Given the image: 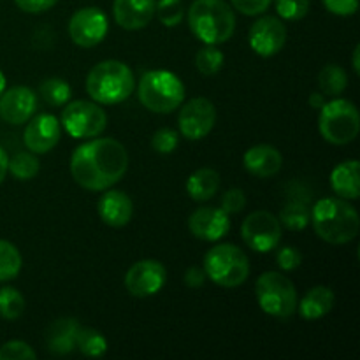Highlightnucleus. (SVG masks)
Masks as SVG:
<instances>
[{
  "label": "nucleus",
  "mask_w": 360,
  "mask_h": 360,
  "mask_svg": "<svg viewBox=\"0 0 360 360\" xmlns=\"http://www.w3.org/2000/svg\"><path fill=\"white\" fill-rule=\"evenodd\" d=\"M129 153L120 141L111 137L91 139L74 150L70 157V174L84 190L102 192L111 188L125 176Z\"/></svg>",
  "instance_id": "nucleus-1"
},
{
  "label": "nucleus",
  "mask_w": 360,
  "mask_h": 360,
  "mask_svg": "<svg viewBox=\"0 0 360 360\" xmlns=\"http://www.w3.org/2000/svg\"><path fill=\"white\" fill-rule=\"evenodd\" d=\"M309 221L316 236L330 245H347L354 241L360 229L357 210L341 197H326L315 202Z\"/></svg>",
  "instance_id": "nucleus-2"
},
{
  "label": "nucleus",
  "mask_w": 360,
  "mask_h": 360,
  "mask_svg": "<svg viewBox=\"0 0 360 360\" xmlns=\"http://www.w3.org/2000/svg\"><path fill=\"white\" fill-rule=\"evenodd\" d=\"M192 34L204 44H224L234 35L236 16L224 0H193L188 9Z\"/></svg>",
  "instance_id": "nucleus-3"
},
{
  "label": "nucleus",
  "mask_w": 360,
  "mask_h": 360,
  "mask_svg": "<svg viewBox=\"0 0 360 360\" xmlns=\"http://www.w3.org/2000/svg\"><path fill=\"white\" fill-rule=\"evenodd\" d=\"M136 79L127 63L105 60L88 72L86 91L97 104H120L134 94Z\"/></svg>",
  "instance_id": "nucleus-4"
},
{
  "label": "nucleus",
  "mask_w": 360,
  "mask_h": 360,
  "mask_svg": "<svg viewBox=\"0 0 360 360\" xmlns=\"http://www.w3.org/2000/svg\"><path fill=\"white\" fill-rule=\"evenodd\" d=\"M137 95L146 109L169 115L185 101V84L171 70H150L139 79Z\"/></svg>",
  "instance_id": "nucleus-5"
},
{
  "label": "nucleus",
  "mask_w": 360,
  "mask_h": 360,
  "mask_svg": "<svg viewBox=\"0 0 360 360\" xmlns=\"http://www.w3.org/2000/svg\"><path fill=\"white\" fill-rule=\"evenodd\" d=\"M204 271L213 283L236 288L250 276V260L239 246L217 245L204 257Z\"/></svg>",
  "instance_id": "nucleus-6"
},
{
  "label": "nucleus",
  "mask_w": 360,
  "mask_h": 360,
  "mask_svg": "<svg viewBox=\"0 0 360 360\" xmlns=\"http://www.w3.org/2000/svg\"><path fill=\"white\" fill-rule=\"evenodd\" d=\"M319 129L323 139L336 146L352 143L359 136L360 115L354 102L334 98L320 108Z\"/></svg>",
  "instance_id": "nucleus-7"
},
{
  "label": "nucleus",
  "mask_w": 360,
  "mask_h": 360,
  "mask_svg": "<svg viewBox=\"0 0 360 360\" xmlns=\"http://www.w3.org/2000/svg\"><path fill=\"white\" fill-rule=\"evenodd\" d=\"M257 301L264 313L276 319H288L297 309V290L290 278L276 271H267L255 283Z\"/></svg>",
  "instance_id": "nucleus-8"
},
{
  "label": "nucleus",
  "mask_w": 360,
  "mask_h": 360,
  "mask_svg": "<svg viewBox=\"0 0 360 360\" xmlns=\"http://www.w3.org/2000/svg\"><path fill=\"white\" fill-rule=\"evenodd\" d=\"M62 127L74 139H94L108 127V112L95 101H74L63 109Z\"/></svg>",
  "instance_id": "nucleus-9"
},
{
  "label": "nucleus",
  "mask_w": 360,
  "mask_h": 360,
  "mask_svg": "<svg viewBox=\"0 0 360 360\" xmlns=\"http://www.w3.org/2000/svg\"><path fill=\"white\" fill-rule=\"evenodd\" d=\"M243 241L259 253H267L281 239V221L269 211H253L241 225Z\"/></svg>",
  "instance_id": "nucleus-10"
},
{
  "label": "nucleus",
  "mask_w": 360,
  "mask_h": 360,
  "mask_svg": "<svg viewBox=\"0 0 360 360\" xmlns=\"http://www.w3.org/2000/svg\"><path fill=\"white\" fill-rule=\"evenodd\" d=\"M108 30V16L98 7H83L69 21V35L79 48H95L104 41Z\"/></svg>",
  "instance_id": "nucleus-11"
},
{
  "label": "nucleus",
  "mask_w": 360,
  "mask_h": 360,
  "mask_svg": "<svg viewBox=\"0 0 360 360\" xmlns=\"http://www.w3.org/2000/svg\"><path fill=\"white\" fill-rule=\"evenodd\" d=\"M217 122V109L210 98L197 97L186 102L179 111V134L190 141L204 139L213 130Z\"/></svg>",
  "instance_id": "nucleus-12"
},
{
  "label": "nucleus",
  "mask_w": 360,
  "mask_h": 360,
  "mask_svg": "<svg viewBox=\"0 0 360 360\" xmlns=\"http://www.w3.org/2000/svg\"><path fill=\"white\" fill-rule=\"evenodd\" d=\"M167 280V271L158 260H139L125 274V287L134 297H150L158 294Z\"/></svg>",
  "instance_id": "nucleus-13"
},
{
  "label": "nucleus",
  "mask_w": 360,
  "mask_h": 360,
  "mask_svg": "<svg viewBox=\"0 0 360 360\" xmlns=\"http://www.w3.org/2000/svg\"><path fill=\"white\" fill-rule=\"evenodd\" d=\"M287 42V27L276 16H262L250 28V46L257 55L274 56Z\"/></svg>",
  "instance_id": "nucleus-14"
},
{
  "label": "nucleus",
  "mask_w": 360,
  "mask_h": 360,
  "mask_svg": "<svg viewBox=\"0 0 360 360\" xmlns=\"http://www.w3.org/2000/svg\"><path fill=\"white\" fill-rule=\"evenodd\" d=\"M62 137V123L53 115L42 112L32 118L25 129V146L35 155H44L58 144Z\"/></svg>",
  "instance_id": "nucleus-15"
},
{
  "label": "nucleus",
  "mask_w": 360,
  "mask_h": 360,
  "mask_svg": "<svg viewBox=\"0 0 360 360\" xmlns=\"http://www.w3.org/2000/svg\"><path fill=\"white\" fill-rule=\"evenodd\" d=\"M37 111V95L28 86H13L0 95V116L11 125L28 122Z\"/></svg>",
  "instance_id": "nucleus-16"
},
{
  "label": "nucleus",
  "mask_w": 360,
  "mask_h": 360,
  "mask_svg": "<svg viewBox=\"0 0 360 360\" xmlns=\"http://www.w3.org/2000/svg\"><path fill=\"white\" fill-rule=\"evenodd\" d=\"M188 229L197 239L218 241L231 231V218L221 207H199L190 214Z\"/></svg>",
  "instance_id": "nucleus-17"
},
{
  "label": "nucleus",
  "mask_w": 360,
  "mask_h": 360,
  "mask_svg": "<svg viewBox=\"0 0 360 360\" xmlns=\"http://www.w3.org/2000/svg\"><path fill=\"white\" fill-rule=\"evenodd\" d=\"M155 6L157 0H115L112 14L125 30H141L153 20Z\"/></svg>",
  "instance_id": "nucleus-18"
},
{
  "label": "nucleus",
  "mask_w": 360,
  "mask_h": 360,
  "mask_svg": "<svg viewBox=\"0 0 360 360\" xmlns=\"http://www.w3.org/2000/svg\"><path fill=\"white\" fill-rule=\"evenodd\" d=\"M98 214L109 227H125L134 214V204L127 193L120 190H108L98 200Z\"/></svg>",
  "instance_id": "nucleus-19"
},
{
  "label": "nucleus",
  "mask_w": 360,
  "mask_h": 360,
  "mask_svg": "<svg viewBox=\"0 0 360 360\" xmlns=\"http://www.w3.org/2000/svg\"><path fill=\"white\" fill-rule=\"evenodd\" d=\"M243 164L250 174L257 176V178H271L280 172L283 157L271 144H257L246 151L243 157Z\"/></svg>",
  "instance_id": "nucleus-20"
},
{
  "label": "nucleus",
  "mask_w": 360,
  "mask_h": 360,
  "mask_svg": "<svg viewBox=\"0 0 360 360\" xmlns=\"http://www.w3.org/2000/svg\"><path fill=\"white\" fill-rule=\"evenodd\" d=\"M81 323L74 319H58L46 330V347L53 355H69L76 350Z\"/></svg>",
  "instance_id": "nucleus-21"
},
{
  "label": "nucleus",
  "mask_w": 360,
  "mask_h": 360,
  "mask_svg": "<svg viewBox=\"0 0 360 360\" xmlns=\"http://www.w3.org/2000/svg\"><path fill=\"white\" fill-rule=\"evenodd\" d=\"M330 185L338 197L345 200H357L360 197L359 162L347 160L334 167L330 174Z\"/></svg>",
  "instance_id": "nucleus-22"
},
{
  "label": "nucleus",
  "mask_w": 360,
  "mask_h": 360,
  "mask_svg": "<svg viewBox=\"0 0 360 360\" xmlns=\"http://www.w3.org/2000/svg\"><path fill=\"white\" fill-rule=\"evenodd\" d=\"M334 292L329 287H313L311 290H308V294L302 297L301 302H297L299 315L304 320H320L334 308Z\"/></svg>",
  "instance_id": "nucleus-23"
},
{
  "label": "nucleus",
  "mask_w": 360,
  "mask_h": 360,
  "mask_svg": "<svg viewBox=\"0 0 360 360\" xmlns=\"http://www.w3.org/2000/svg\"><path fill=\"white\" fill-rule=\"evenodd\" d=\"M220 188V174L214 169L202 167L193 172L186 181V192L197 202L210 200Z\"/></svg>",
  "instance_id": "nucleus-24"
},
{
  "label": "nucleus",
  "mask_w": 360,
  "mask_h": 360,
  "mask_svg": "<svg viewBox=\"0 0 360 360\" xmlns=\"http://www.w3.org/2000/svg\"><path fill=\"white\" fill-rule=\"evenodd\" d=\"M319 86L323 95H330V97L343 94L345 88L348 86V76L343 67L334 65V63L323 67L319 74Z\"/></svg>",
  "instance_id": "nucleus-25"
},
{
  "label": "nucleus",
  "mask_w": 360,
  "mask_h": 360,
  "mask_svg": "<svg viewBox=\"0 0 360 360\" xmlns=\"http://www.w3.org/2000/svg\"><path fill=\"white\" fill-rule=\"evenodd\" d=\"M311 211H309L308 202L302 199H294L283 206L280 213V221L290 231H302L309 224Z\"/></svg>",
  "instance_id": "nucleus-26"
},
{
  "label": "nucleus",
  "mask_w": 360,
  "mask_h": 360,
  "mask_svg": "<svg viewBox=\"0 0 360 360\" xmlns=\"http://www.w3.org/2000/svg\"><path fill=\"white\" fill-rule=\"evenodd\" d=\"M21 266H23V259L16 246L0 239V283L14 280L20 274Z\"/></svg>",
  "instance_id": "nucleus-27"
},
{
  "label": "nucleus",
  "mask_w": 360,
  "mask_h": 360,
  "mask_svg": "<svg viewBox=\"0 0 360 360\" xmlns=\"http://www.w3.org/2000/svg\"><path fill=\"white\" fill-rule=\"evenodd\" d=\"M76 348L86 357H102L108 352V341L98 330L81 326L77 333Z\"/></svg>",
  "instance_id": "nucleus-28"
},
{
  "label": "nucleus",
  "mask_w": 360,
  "mask_h": 360,
  "mask_svg": "<svg viewBox=\"0 0 360 360\" xmlns=\"http://www.w3.org/2000/svg\"><path fill=\"white\" fill-rule=\"evenodd\" d=\"M7 171H11V174L16 179H20V181H28V179L37 176L39 160L32 151L30 153L28 151H20V153H16L9 160Z\"/></svg>",
  "instance_id": "nucleus-29"
},
{
  "label": "nucleus",
  "mask_w": 360,
  "mask_h": 360,
  "mask_svg": "<svg viewBox=\"0 0 360 360\" xmlns=\"http://www.w3.org/2000/svg\"><path fill=\"white\" fill-rule=\"evenodd\" d=\"M25 311V297L13 287L0 288V316L18 320Z\"/></svg>",
  "instance_id": "nucleus-30"
},
{
  "label": "nucleus",
  "mask_w": 360,
  "mask_h": 360,
  "mask_svg": "<svg viewBox=\"0 0 360 360\" xmlns=\"http://www.w3.org/2000/svg\"><path fill=\"white\" fill-rule=\"evenodd\" d=\"M224 53L214 48L213 44H206L199 49L195 56V65L202 76H214L224 67Z\"/></svg>",
  "instance_id": "nucleus-31"
},
{
  "label": "nucleus",
  "mask_w": 360,
  "mask_h": 360,
  "mask_svg": "<svg viewBox=\"0 0 360 360\" xmlns=\"http://www.w3.org/2000/svg\"><path fill=\"white\" fill-rule=\"evenodd\" d=\"M41 95L48 104L51 105H63L69 102L70 98V86L67 81L60 79V77H49L41 84Z\"/></svg>",
  "instance_id": "nucleus-32"
},
{
  "label": "nucleus",
  "mask_w": 360,
  "mask_h": 360,
  "mask_svg": "<svg viewBox=\"0 0 360 360\" xmlns=\"http://www.w3.org/2000/svg\"><path fill=\"white\" fill-rule=\"evenodd\" d=\"M155 13L164 27H178L185 16L183 0H158L155 6Z\"/></svg>",
  "instance_id": "nucleus-33"
},
{
  "label": "nucleus",
  "mask_w": 360,
  "mask_h": 360,
  "mask_svg": "<svg viewBox=\"0 0 360 360\" xmlns=\"http://www.w3.org/2000/svg\"><path fill=\"white\" fill-rule=\"evenodd\" d=\"M278 16L287 21H299L308 14L309 0H276Z\"/></svg>",
  "instance_id": "nucleus-34"
},
{
  "label": "nucleus",
  "mask_w": 360,
  "mask_h": 360,
  "mask_svg": "<svg viewBox=\"0 0 360 360\" xmlns=\"http://www.w3.org/2000/svg\"><path fill=\"white\" fill-rule=\"evenodd\" d=\"M37 355L25 341H7L0 347V360H34Z\"/></svg>",
  "instance_id": "nucleus-35"
},
{
  "label": "nucleus",
  "mask_w": 360,
  "mask_h": 360,
  "mask_svg": "<svg viewBox=\"0 0 360 360\" xmlns=\"http://www.w3.org/2000/svg\"><path fill=\"white\" fill-rule=\"evenodd\" d=\"M151 146L157 153L160 155H169L176 150L178 146V132L172 129H158L157 132L153 134V139H151Z\"/></svg>",
  "instance_id": "nucleus-36"
},
{
  "label": "nucleus",
  "mask_w": 360,
  "mask_h": 360,
  "mask_svg": "<svg viewBox=\"0 0 360 360\" xmlns=\"http://www.w3.org/2000/svg\"><path fill=\"white\" fill-rule=\"evenodd\" d=\"M246 206V195L241 188H231L221 197V210L227 214L241 213Z\"/></svg>",
  "instance_id": "nucleus-37"
},
{
  "label": "nucleus",
  "mask_w": 360,
  "mask_h": 360,
  "mask_svg": "<svg viewBox=\"0 0 360 360\" xmlns=\"http://www.w3.org/2000/svg\"><path fill=\"white\" fill-rule=\"evenodd\" d=\"M273 0H231L234 9H238L241 14L246 16H259L269 9Z\"/></svg>",
  "instance_id": "nucleus-38"
},
{
  "label": "nucleus",
  "mask_w": 360,
  "mask_h": 360,
  "mask_svg": "<svg viewBox=\"0 0 360 360\" xmlns=\"http://www.w3.org/2000/svg\"><path fill=\"white\" fill-rule=\"evenodd\" d=\"M276 260L278 266L283 271H294L301 266L302 255L297 248H294V246H285V248H281L280 252H278Z\"/></svg>",
  "instance_id": "nucleus-39"
},
{
  "label": "nucleus",
  "mask_w": 360,
  "mask_h": 360,
  "mask_svg": "<svg viewBox=\"0 0 360 360\" xmlns=\"http://www.w3.org/2000/svg\"><path fill=\"white\" fill-rule=\"evenodd\" d=\"M323 6L336 16H352L359 11V0H323Z\"/></svg>",
  "instance_id": "nucleus-40"
},
{
  "label": "nucleus",
  "mask_w": 360,
  "mask_h": 360,
  "mask_svg": "<svg viewBox=\"0 0 360 360\" xmlns=\"http://www.w3.org/2000/svg\"><path fill=\"white\" fill-rule=\"evenodd\" d=\"M14 2H16V6L20 7L21 11H25V13L39 14L51 9L58 0H14Z\"/></svg>",
  "instance_id": "nucleus-41"
},
{
  "label": "nucleus",
  "mask_w": 360,
  "mask_h": 360,
  "mask_svg": "<svg viewBox=\"0 0 360 360\" xmlns=\"http://www.w3.org/2000/svg\"><path fill=\"white\" fill-rule=\"evenodd\" d=\"M206 281V271L200 269V267H188L185 273V283L190 288H200Z\"/></svg>",
  "instance_id": "nucleus-42"
},
{
  "label": "nucleus",
  "mask_w": 360,
  "mask_h": 360,
  "mask_svg": "<svg viewBox=\"0 0 360 360\" xmlns=\"http://www.w3.org/2000/svg\"><path fill=\"white\" fill-rule=\"evenodd\" d=\"M7 165H9V157H7L6 151L0 148V185H2V181L6 179V174H7Z\"/></svg>",
  "instance_id": "nucleus-43"
},
{
  "label": "nucleus",
  "mask_w": 360,
  "mask_h": 360,
  "mask_svg": "<svg viewBox=\"0 0 360 360\" xmlns=\"http://www.w3.org/2000/svg\"><path fill=\"white\" fill-rule=\"evenodd\" d=\"M309 104H311V108L315 109L322 108V105L326 104V102H323L322 94H311V97H309Z\"/></svg>",
  "instance_id": "nucleus-44"
},
{
  "label": "nucleus",
  "mask_w": 360,
  "mask_h": 360,
  "mask_svg": "<svg viewBox=\"0 0 360 360\" xmlns=\"http://www.w3.org/2000/svg\"><path fill=\"white\" fill-rule=\"evenodd\" d=\"M359 55H360V46L357 44L354 49V69L355 72L360 74V63H359Z\"/></svg>",
  "instance_id": "nucleus-45"
},
{
  "label": "nucleus",
  "mask_w": 360,
  "mask_h": 360,
  "mask_svg": "<svg viewBox=\"0 0 360 360\" xmlns=\"http://www.w3.org/2000/svg\"><path fill=\"white\" fill-rule=\"evenodd\" d=\"M4 90H6V76H4V72L0 70V95L4 94Z\"/></svg>",
  "instance_id": "nucleus-46"
}]
</instances>
